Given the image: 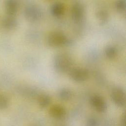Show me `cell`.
<instances>
[{
	"label": "cell",
	"instance_id": "1",
	"mask_svg": "<svg viewBox=\"0 0 126 126\" xmlns=\"http://www.w3.org/2000/svg\"><path fill=\"white\" fill-rule=\"evenodd\" d=\"M72 61L71 57L66 53H59L54 58V67L59 72H68L72 68Z\"/></svg>",
	"mask_w": 126,
	"mask_h": 126
},
{
	"label": "cell",
	"instance_id": "2",
	"mask_svg": "<svg viewBox=\"0 0 126 126\" xmlns=\"http://www.w3.org/2000/svg\"><path fill=\"white\" fill-rule=\"evenodd\" d=\"M66 36L60 32H53L47 37L48 45L53 47H59L65 45L67 42Z\"/></svg>",
	"mask_w": 126,
	"mask_h": 126
},
{
	"label": "cell",
	"instance_id": "3",
	"mask_svg": "<svg viewBox=\"0 0 126 126\" xmlns=\"http://www.w3.org/2000/svg\"><path fill=\"white\" fill-rule=\"evenodd\" d=\"M70 78L76 82H83L88 79L89 76L88 70L83 67H76L71 68L68 71Z\"/></svg>",
	"mask_w": 126,
	"mask_h": 126
},
{
	"label": "cell",
	"instance_id": "4",
	"mask_svg": "<svg viewBox=\"0 0 126 126\" xmlns=\"http://www.w3.org/2000/svg\"><path fill=\"white\" fill-rule=\"evenodd\" d=\"M111 98L113 102L118 107H123L126 105V93L120 87H114L111 92Z\"/></svg>",
	"mask_w": 126,
	"mask_h": 126
},
{
	"label": "cell",
	"instance_id": "5",
	"mask_svg": "<svg viewBox=\"0 0 126 126\" xmlns=\"http://www.w3.org/2000/svg\"><path fill=\"white\" fill-rule=\"evenodd\" d=\"M24 15L25 18L29 22H35L38 21L42 17V13L37 6L31 5L25 9Z\"/></svg>",
	"mask_w": 126,
	"mask_h": 126
},
{
	"label": "cell",
	"instance_id": "6",
	"mask_svg": "<svg viewBox=\"0 0 126 126\" xmlns=\"http://www.w3.org/2000/svg\"><path fill=\"white\" fill-rule=\"evenodd\" d=\"M90 103L91 106L99 113L105 112L107 110V103L104 98L99 95H92L90 98Z\"/></svg>",
	"mask_w": 126,
	"mask_h": 126
},
{
	"label": "cell",
	"instance_id": "7",
	"mask_svg": "<svg viewBox=\"0 0 126 126\" xmlns=\"http://www.w3.org/2000/svg\"><path fill=\"white\" fill-rule=\"evenodd\" d=\"M70 14L73 21L75 22H80L84 15V9L83 5L80 2H75L71 6Z\"/></svg>",
	"mask_w": 126,
	"mask_h": 126
},
{
	"label": "cell",
	"instance_id": "8",
	"mask_svg": "<svg viewBox=\"0 0 126 126\" xmlns=\"http://www.w3.org/2000/svg\"><path fill=\"white\" fill-rule=\"evenodd\" d=\"M50 115L56 119H62L63 118L66 114V111L65 108L60 104L52 105L49 111Z\"/></svg>",
	"mask_w": 126,
	"mask_h": 126
},
{
	"label": "cell",
	"instance_id": "9",
	"mask_svg": "<svg viewBox=\"0 0 126 126\" xmlns=\"http://www.w3.org/2000/svg\"><path fill=\"white\" fill-rule=\"evenodd\" d=\"M19 4L17 0H6L5 9L8 16H14L17 12Z\"/></svg>",
	"mask_w": 126,
	"mask_h": 126
},
{
	"label": "cell",
	"instance_id": "10",
	"mask_svg": "<svg viewBox=\"0 0 126 126\" xmlns=\"http://www.w3.org/2000/svg\"><path fill=\"white\" fill-rule=\"evenodd\" d=\"M1 25L5 30H12L17 27V21L13 16H7L2 19Z\"/></svg>",
	"mask_w": 126,
	"mask_h": 126
},
{
	"label": "cell",
	"instance_id": "11",
	"mask_svg": "<svg viewBox=\"0 0 126 126\" xmlns=\"http://www.w3.org/2000/svg\"><path fill=\"white\" fill-rule=\"evenodd\" d=\"M65 11V7L61 2L55 3L51 7V13L55 17H60L63 15Z\"/></svg>",
	"mask_w": 126,
	"mask_h": 126
},
{
	"label": "cell",
	"instance_id": "12",
	"mask_svg": "<svg viewBox=\"0 0 126 126\" xmlns=\"http://www.w3.org/2000/svg\"><path fill=\"white\" fill-rule=\"evenodd\" d=\"M51 101V99L50 96L47 94H42L40 95L37 98L38 105L42 108H45L48 106Z\"/></svg>",
	"mask_w": 126,
	"mask_h": 126
},
{
	"label": "cell",
	"instance_id": "13",
	"mask_svg": "<svg viewBox=\"0 0 126 126\" xmlns=\"http://www.w3.org/2000/svg\"><path fill=\"white\" fill-rule=\"evenodd\" d=\"M104 53L106 57L108 59L112 60L116 57L117 55V50L114 46L109 45L106 47Z\"/></svg>",
	"mask_w": 126,
	"mask_h": 126
},
{
	"label": "cell",
	"instance_id": "14",
	"mask_svg": "<svg viewBox=\"0 0 126 126\" xmlns=\"http://www.w3.org/2000/svg\"><path fill=\"white\" fill-rule=\"evenodd\" d=\"M72 92L68 89L63 88L59 91V97L63 101H67L72 97Z\"/></svg>",
	"mask_w": 126,
	"mask_h": 126
},
{
	"label": "cell",
	"instance_id": "15",
	"mask_svg": "<svg viewBox=\"0 0 126 126\" xmlns=\"http://www.w3.org/2000/svg\"><path fill=\"white\" fill-rule=\"evenodd\" d=\"M96 16L99 22L101 24L105 23L108 19V14L107 12L104 10H98L96 12Z\"/></svg>",
	"mask_w": 126,
	"mask_h": 126
},
{
	"label": "cell",
	"instance_id": "16",
	"mask_svg": "<svg viewBox=\"0 0 126 126\" xmlns=\"http://www.w3.org/2000/svg\"><path fill=\"white\" fill-rule=\"evenodd\" d=\"M115 7L118 11L124 12L126 8V0H117L115 3Z\"/></svg>",
	"mask_w": 126,
	"mask_h": 126
},
{
	"label": "cell",
	"instance_id": "17",
	"mask_svg": "<svg viewBox=\"0 0 126 126\" xmlns=\"http://www.w3.org/2000/svg\"><path fill=\"white\" fill-rule=\"evenodd\" d=\"M97 121L94 118L89 119L87 122V126H97Z\"/></svg>",
	"mask_w": 126,
	"mask_h": 126
},
{
	"label": "cell",
	"instance_id": "18",
	"mask_svg": "<svg viewBox=\"0 0 126 126\" xmlns=\"http://www.w3.org/2000/svg\"><path fill=\"white\" fill-rule=\"evenodd\" d=\"M121 126H125V115L124 114L122 117L121 121Z\"/></svg>",
	"mask_w": 126,
	"mask_h": 126
},
{
	"label": "cell",
	"instance_id": "19",
	"mask_svg": "<svg viewBox=\"0 0 126 126\" xmlns=\"http://www.w3.org/2000/svg\"><path fill=\"white\" fill-rule=\"evenodd\" d=\"M47 0V1H51V0Z\"/></svg>",
	"mask_w": 126,
	"mask_h": 126
}]
</instances>
